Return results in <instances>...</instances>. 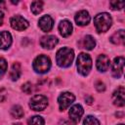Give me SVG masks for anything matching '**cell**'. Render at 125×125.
<instances>
[{"mask_svg": "<svg viewBox=\"0 0 125 125\" xmlns=\"http://www.w3.org/2000/svg\"><path fill=\"white\" fill-rule=\"evenodd\" d=\"M74 59V53L73 50L67 47H62L57 52L56 61L58 65L61 67H68L71 65Z\"/></svg>", "mask_w": 125, "mask_h": 125, "instance_id": "obj_1", "label": "cell"}, {"mask_svg": "<svg viewBox=\"0 0 125 125\" xmlns=\"http://www.w3.org/2000/svg\"><path fill=\"white\" fill-rule=\"evenodd\" d=\"M112 20L107 13H101L94 18V24L98 32H105L111 26Z\"/></svg>", "mask_w": 125, "mask_h": 125, "instance_id": "obj_2", "label": "cell"}, {"mask_svg": "<svg viewBox=\"0 0 125 125\" xmlns=\"http://www.w3.org/2000/svg\"><path fill=\"white\" fill-rule=\"evenodd\" d=\"M92 68V60L88 54L81 53L77 58V69L80 74L86 76Z\"/></svg>", "mask_w": 125, "mask_h": 125, "instance_id": "obj_3", "label": "cell"}, {"mask_svg": "<svg viewBox=\"0 0 125 125\" xmlns=\"http://www.w3.org/2000/svg\"><path fill=\"white\" fill-rule=\"evenodd\" d=\"M51 67V61L47 56L39 55L33 62V69L38 73H46Z\"/></svg>", "mask_w": 125, "mask_h": 125, "instance_id": "obj_4", "label": "cell"}, {"mask_svg": "<svg viewBox=\"0 0 125 125\" xmlns=\"http://www.w3.org/2000/svg\"><path fill=\"white\" fill-rule=\"evenodd\" d=\"M47 105H48V99L43 95L33 96L29 103V106L31 107V109L36 110V111H41L45 109Z\"/></svg>", "mask_w": 125, "mask_h": 125, "instance_id": "obj_5", "label": "cell"}, {"mask_svg": "<svg viewBox=\"0 0 125 125\" xmlns=\"http://www.w3.org/2000/svg\"><path fill=\"white\" fill-rule=\"evenodd\" d=\"M75 100V97L73 96V94L69 93V92H64L62 94L60 95L58 102H59V105H60V109L61 110H64L66 109Z\"/></svg>", "mask_w": 125, "mask_h": 125, "instance_id": "obj_6", "label": "cell"}, {"mask_svg": "<svg viewBox=\"0 0 125 125\" xmlns=\"http://www.w3.org/2000/svg\"><path fill=\"white\" fill-rule=\"evenodd\" d=\"M10 23H11V26L14 29L19 30V31L24 30L25 28L28 27V21L25 19H23L22 17L19 16V15L12 17L11 20H10Z\"/></svg>", "mask_w": 125, "mask_h": 125, "instance_id": "obj_7", "label": "cell"}, {"mask_svg": "<svg viewBox=\"0 0 125 125\" xmlns=\"http://www.w3.org/2000/svg\"><path fill=\"white\" fill-rule=\"evenodd\" d=\"M123 70H124V58L123 57L115 58L112 64V75L115 78H119L123 74Z\"/></svg>", "mask_w": 125, "mask_h": 125, "instance_id": "obj_8", "label": "cell"}, {"mask_svg": "<svg viewBox=\"0 0 125 125\" xmlns=\"http://www.w3.org/2000/svg\"><path fill=\"white\" fill-rule=\"evenodd\" d=\"M113 104L117 106H123L125 104V89L124 87H118L112 95Z\"/></svg>", "mask_w": 125, "mask_h": 125, "instance_id": "obj_9", "label": "cell"}, {"mask_svg": "<svg viewBox=\"0 0 125 125\" xmlns=\"http://www.w3.org/2000/svg\"><path fill=\"white\" fill-rule=\"evenodd\" d=\"M68 114L73 123H78L81 119V116L83 115V108L80 104H74L70 107Z\"/></svg>", "mask_w": 125, "mask_h": 125, "instance_id": "obj_10", "label": "cell"}, {"mask_svg": "<svg viewBox=\"0 0 125 125\" xmlns=\"http://www.w3.org/2000/svg\"><path fill=\"white\" fill-rule=\"evenodd\" d=\"M59 40L56 36L54 35H46V36H43L40 40V45L45 48V49H53L57 44H58Z\"/></svg>", "mask_w": 125, "mask_h": 125, "instance_id": "obj_11", "label": "cell"}, {"mask_svg": "<svg viewBox=\"0 0 125 125\" xmlns=\"http://www.w3.org/2000/svg\"><path fill=\"white\" fill-rule=\"evenodd\" d=\"M110 65V61L108 59V57H106L105 55H100L97 59V68L99 71L104 72L108 69Z\"/></svg>", "mask_w": 125, "mask_h": 125, "instance_id": "obj_12", "label": "cell"}, {"mask_svg": "<svg viewBox=\"0 0 125 125\" xmlns=\"http://www.w3.org/2000/svg\"><path fill=\"white\" fill-rule=\"evenodd\" d=\"M90 21V15L87 11H79L76 16H75V22L77 25L83 26V25H87Z\"/></svg>", "mask_w": 125, "mask_h": 125, "instance_id": "obj_13", "label": "cell"}, {"mask_svg": "<svg viewBox=\"0 0 125 125\" xmlns=\"http://www.w3.org/2000/svg\"><path fill=\"white\" fill-rule=\"evenodd\" d=\"M53 19L48 15L41 17L39 20V26L44 32H49L53 28Z\"/></svg>", "mask_w": 125, "mask_h": 125, "instance_id": "obj_14", "label": "cell"}, {"mask_svg": "<svg viewBox=\"0 0 125 125\" xmlns=\"http://www.w3.org/2000/svg\"><path fill=\"white\" fill-rule=\"evenodd\" d=\"M59 30H60V33L62 37H67L71 34L72 32V24L70 21H66V20H63L60 22L59 24Z\"/></svg>", "mask_w": 125, "mask_h": 125, "instance_id": "obj_15", "label": "cell"}, {"mask_svg": "<svg viewBox=\"0 0 125 125\" xmlns=\"http://www.w3.org/2000/svg\"><path fill=\"white\" fill-rule=\"evenodd\" d=\"M12 44V36L10 32L4 30L0 32V49L6 50Z\"/></svg>", "mask_w": 125, "mask_h": 125, "instance_id": "obj_16", "label": "cell"}, {"mask_svg": "<svg viewBox=\"0 0 125 125\" xmlns=\"http://www.w3.org/2000/svg\"><path fill=\"white\" fill-rule=\"evenodd\" d=\"M124 40H125V34H124V30L123 29H120V30L114 32L110 37V41L115 45L123 44Z\"/></svg>", "mask_w": 125, "mask_h": 125, "instance_id": "obj_17", "label": "cell"}, {"mask_svg": "<svg viewBox=\"0 0 125 125\" xmlns=\"http://www.w3.org/2000/svg\"><path fill=\"white\" fill-rule=\"evenodd\" d=\"M21 66H20V64L18 63V62H15L13 65H12V67H11V70H10V78L12 79V80H18L19 78H20V76H21Z\"/></svg>", "mask_w": 125, "mask_h": 125, "instance_id": "obj_18", "label": "cell"}, {"mask_svg": "<svg viewBox=\"0 0 125 125\" xmlns=\"http://www.w3.org/2000/svg\"><path fill=\"white\" fill-rule=\"evenodd\" d=\"M96 46V41L91 35H86L83 39V47L87 50H92Z\"/></svg>", "mask_w": 125, "mask_h": 125, "instance_id": "obj_19", "label": "cell"}, {"mask_svg": "<svg viewBox=\"0 0 125 125\" xmlns=\"http://www.w3.org/2000/svg\"><path fill=\"white\" fill-rule=\"evenodd\" d=\"M23 113L24 112H23L22 107L19 104H16L11 108V115L14 118H21L23 116Z\"/></svg>", "mask_w": 125, "mask_h": 125, "instance_id": "obj_20", "label": "cell"}, {"mask_svg": "<svg viewBox=\"0 0 125 125\" xmlns=\"http://www.w3.org/2000/svg\"><path fill=\"white\" fill-rule=\"evenodd\" d=\"M31 12L34 15H38L39 13H41L42 9H43V2L41 1H34L31 3Z\"/></svg>", "mask_w": 125, "mask_h": 125, "instance_id": "obj_21", "label": "cell"}, {"mask_svg": "<svg viewBox=\"0 0 125 125\" xmlns=\"http://www.w3.org/2000/svg\"><path fill=\"white\" fill-rule=\"evenodd\" d=\"M28 125H44V119L39 115L32 116L28 119Z\"/></svg>", "mask_w": 125, "mask_h": 125, "instance_id": "obj_22", "label": "cell"}, {"mask_svg": "<svg viewBox=\"0 0 125 125\" xmlns=\"http://www.w3.org/2000/svg\"><path fill=\"white\" fill-rule=\"evenodd\" d=\"M84 125H100V122H99L98 119L95 118L94 116L88 115V116L85 117V119H84Z\"/></svg>", "mask_w": 125, "mask_h": 125, "instance_id": "obj_23", "label": "cell"}, {"mask_svg": "<svg viewBox=\"0 0 125 125\" xmlns=\"http://www.w3.org/2000/svg\"><path fill=\"white\" fill-rule=\"evenodd\" d=\"M124 4H125L124 1H111L109 3L112 10H121L123 8Z\"/></svg>", "mask_w": 125, "mask_h": 125, "instance_id": "obj_24", "label": "cell"}, {"mask_svg": "<svg viewBox=\"0 0 125 125\" xmlns=\"http://www.w3.org/2000/svg\"><path fill=\"white\" fill-rule=\"evenodd\" d=\"M7 70V62L3 59L0 58V76H2Z\"/></svg>", "mask_w": 125, "mask_h": 125, "instance_id": "obj_25", "label": "cell"}, {"mask_svg": "<svg viewBox=\"0 0 125 125\" xmlns=\"http://www.w3.org/2000/svg\"><path fill=\"white\" fill-rule=\"evenodd\" d=\"M21 90H22L25 94H30V93L32 92V85H31V83H30V82L24 83V84L22 85V87H21Z\"/></svg>", "mask_w": 125, "mask_h": 125, "instance_id": "obj_26", "label": "cell"}, {"mask_svg": "<svg viewBox=\"0 0 125 125\" xmlns=\"http://www.w3.org/2000/svg\"><path fill=\"white\" fill-rule=\"evenodd\" d=\"M95 87L99 92H103V91L105 90V86L102 81H97L96 84H95Z\"/></svg>", "mask_w": 125, "mask_h": 125, "instance_id": "obj_27", "label": "cell"}, {"mask_svg": "<svg viewBox=\"0 0 125 125\" xmlns=\"http://www.w3.org/2000/svg\"><path fill=\"white\" fill-rule=\"evenodd\" d=\"M59 125H73V124H71V123H70V122H68V121L63 120V121H61V122L59 123Z\"/></svg>", "mask_w": 125, "mask_h": 125, "instance_id": "obj_28", "label": "cell"}, {"mask_svg": "<svg viewBox=\"0 0 125 125\" xmlns=\"http://www.w3.org/2000/svg\"><path fill=\"white\" fill-rule=\"evenodd\" d=\"M3 19H4L3 12H2V11H0V25H2V23H3Z\"/></svg>", "mask_w": 125, "mask_h": 125, "instance_id": "obj_29", "label": "cell"}, {"mask_svg": "<svg viewBox=\"0 0 125 125\" xmlns=\"http://www.w3.org/2000/svg\"><path fill=\"white\" fill-rule=\"evenodd\" d=\"M14 125H21V123H18V124H14Z\"/></svg>", "mask_w": 125, "mask_h": 125, "instance_id": "obj_30", "label": "cell"}, {"mask_svg": "<svg viewBox=\"0 0 125 125\" xmlns=\"http://www.w3.org/2000/svg\"><path fill=\"white\" fill-rule=\"evenodd\" d=\"M1 4H3V2H0V5H1Z\"/></svg>", "mask_w": 125, "mask_h": 125, "instance_id": "obj_31", "label": "cell"}, {"mask_svg": "<svg viewBox=\"0 0 125 125\" xmlns=\"http://www.w3.org/2000/svg\"><path fill=\"white\" fill-rule=\"evenodd\" d=\"M119 125H123V124H119Z\"/></svg>", "mask_w": 125, "mask_h": 125, "instance_id": "obj_32", "label": "cell"}]
</instances>
